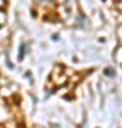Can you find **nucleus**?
<instances>
[{
    "label": "nucleus",
    "mask_w": 122,
    "mask_h": 128,
    "mask_svg": "<svg viewBox=\"0 0 122 128\" xmlns=\"http://www.w3.org/2000/svg\"><path fill=\"white\" fill-rule=\"evenodd\" d=\"M4 4H6V0H0V9L4 7Z\"/></svg>",
    "instance_id": "obj_4"
},
{
    "label": "nucleus",
    "mask_w": 122,
    "mask_h": 128,
    "mask_svg": "<svg viewBox=\"0 0 122 128\" xmlns=\"http://www.w3.org/2000/svg\"><path fill=\"white\" fill-rule=\"evenodd\" d=\"M105 74H108L109 77H112V76H114V71H112V70H109V68H107V70H105Z\"/></svg>",
    "instance_id": "obj_2"
},
{
    "label": "nucleus",
    "mask_w": 122,
    "mask_h": 128,
    "mask_svg": "<svg viewBox=\"0 0 122 128\" xmlns=\"http://www.w3.org/2000/svg\"><path fill=\"white\" fill-rule=\"evenodd\" d=\"M24 44H21V46H20V54H18V60H20V61H21L23 60V57H24Z\"/></svg>",
    "instance_id": "obj_1"
},
{
    "label": "nucleus",
    "mask_w": 122,
    "mask_h": 128,
    "mask_svg": "<svg viewBox=\"0 0 122 128\" xmlns=\"http://www.w3.org/2000/svg\"><path fill=\"white\" fill-rule=\"evenodd\" d=\"M36 2L38 3V4H45V3H48L50 0H36Z\"/></svg>",
    "instance_id": "obj_3"
}]
</instances>
